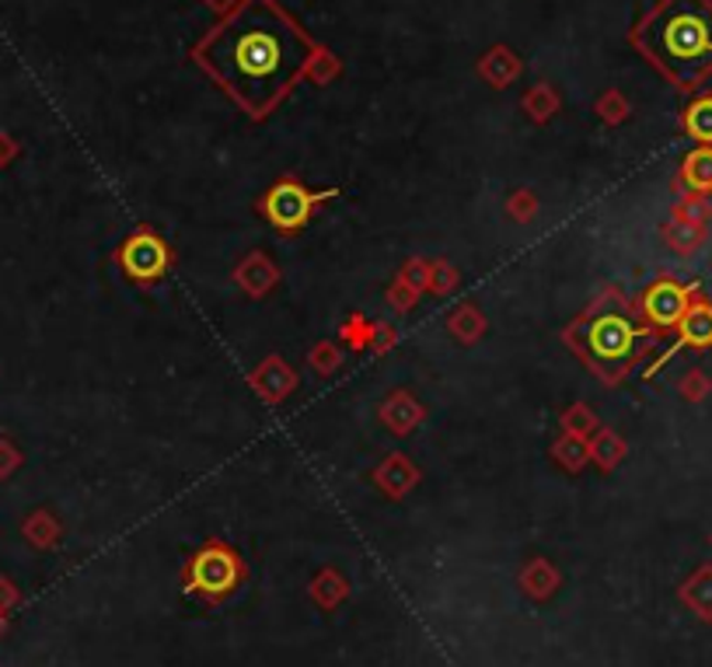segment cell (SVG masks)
Here are the masks:
<instances>
[{
	"mask_svg": "<svg viewBox=\"0 0 712 667\" xmlns=\"http://www.w3.org/2000/svg\"><path fill=\"white\" fill-rule=\"evenodd\" d=\"M196 60L252 116H265L312 60V43L269 0L245 4L196 46Z\"/></svg>",
	"mask_w": 712,
	"mask_h": 667,
	"instance_id": "1",
	"label": "cell"
},
{
	"mask_svg": "<svg viewBox=\"0 0 712 667\" xmlns=\"http://www.w3.org/2000/svg\"><path fill=\"white\" fill-rule=\"evenodd\" d=\"M632 43L670 84L696 91L712 78V0H660Z\"/></svg>",
	"mask_w": 712,
	"mask_h": 667,
	"instance_id": "2",
	"label": "cell"
},
{
	"mask_svg": "<svg viewBox=\"0 0 712 667\" xmlns=\"http://www.w3.org/2000/svg\"><path fill=\"white\" fill-rule=\"evenodd\" d=\"M587 347L601 360H622L632 353V347H636V329H632V321L622 315H604L590 326Z\"/></svg>",
	"mask_w": 712,
	"mask_h": 667,
	"instance_id": "3",
	"label": "cell"
},
{
	"mask_svg": "<svg viewBox=\"0 0 712 667\" xmlns=\"http://www.w3.org/2000/svg\"><path fill=\"white\" fill-rule=\"evenodd\" d=\"M238 584V559L227 549H206L192 563V587L203 595H224Z\"/></svg>",
	"mask_w": 712,
	"mask_h": 667,
	"instance_id": "4",
	"label": "cell"
},
{
	"mask_svg": "<svg viewBox=\"0 0 712 667\" xmlns=\"http://www.w3.org/2000/svg\"><path fill=\"white\" fill-rule=\"evenodd\" d=\"M643 308H646V315L653 321H657V326H664V329L678 326L681 315L688 312V294H685V287H678V283L664 280V283H657V287L646 291Z\"/></svg>",
	"mask_w": 712,
	"mask_h": 667,
	"instance_id": "5",
	"label": "cell"
},
{
	"mask_svg": "<svg viewBox=\"0 0 712 667\" xmlns=\"http://www.w3.org/2000/svg\"><path fill=\"white\" fill-rule=\"evenodd\" d=\"M315 196H307L297 182H280L273 193H269V217L280 227H297L307 221V206Z\"/></svg>",
	"mask_w": 712,
	"mask_h": 667,
	"instance_id": "6",
	"label": "cell"
},
{
	"mask_svg": "<svg viewBox=\"0 0 712 667\" xmlns=\"http://www.w3.org/2000/svg\"><path fill=\"white\" fill-rule=\"evenodd\" d=\"M126 270L133 276H140V280H154L161 270H165V245L158 238H150V235H140V238H133L126 245Z\"/></svg>",
	"mask_w": 712,
	"mask_h": 667,
	"instance_id": "7",
	"label": "cell"
},
{
	"mask_svg": "<svg viewBox=\"0 0 712 667\" xmlns=\"http://www.w3.org/2000/svg\"><path fill=\"white\" fill-rule=\"evenodd\" d=\"M678 332L685 347H712V304H688Z\"/></svg>",
	"mask_w": 712,
	"mask_h": 667,
	"instance_id": "8",
	"label": "cell"
},
{
	"mask_svg": "<svg viewBox=\"0 0 712 667\" xmlns=\"http://www.w3.org/2000/svg\"><path fill=\"white\" fill-rule=\"evenodd\" d=\"M685 129L691 140H699L702 147H712V94L696 99L685 112Z\"/></svg>",
	"mask_w": 712,
	"mask_h": 667,
	"instance_id": "9",
	"label": "cell"
},
{
	"mask_svg": "<svg viewBox=\"0 0 712 667\" xmlns=\"http://www.w3.org/2000/svg\"><path fill=\"white\" fill-rule=\"evenodd\" d=\"M685 182L696 193H712V147H699L685 158Z\"/></svg>",
	"mask_w": 712,
	"mask_h": 667,
	"instance_id": "10",
	"label": "cell"
}]
</instances>
